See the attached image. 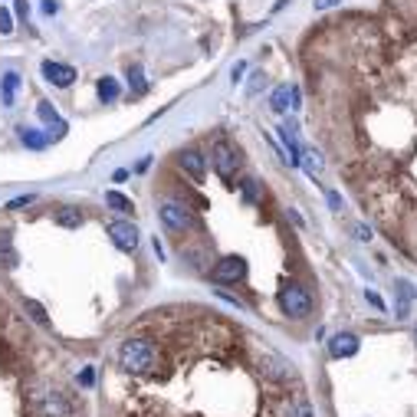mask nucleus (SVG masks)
<instances>
[{"label":"nucleus","instance_id":"c756f323","mask_svg":"<svg viewBox=\"0 0 417 417\" xmlns=\"http://www.w3.org/2000/svg\"><path fill=\"white\" fill-rule=\"evenodd\" d=\"M355 234H358V240H372V227H365V224H355Z\"/></svg>","mask_w":417,"mask_h":417},{"label":"nucleus","instance_id":"4468645a","mask_svg":"<svg viewBox=\"0 0 417 417\" xmlns=\"http://www.w3.org/2000/svg\"><path fill=\"white\" fill-rule=\"evenodd\" d=\"M53 220L59 227H66V230H79V227H83V214H79L76 207H59L53 214Z\"/></svg>","mask_w":417,"mask_h":417},{"label":"nucleus","instance_id":"423d86ee","mask_svg":"<svg viewBox=\"0 0 417 417\" xmlns=\"http://www.w3.org/2000/svg\"><path fill=\"white\" fill-rule=\"evenodd\" d=\"M211 164H214V171L224 178V181H234L236 171H240V155H236L234 145H227V141H217L214 148H211Z\"/></svg>","mask_w":417,"mask_h":417},{"label":"nucleus","instance_id":"0eeeda50","mask_svg":"<svg viewBox=\"0 0 417 417\" xmlns=\"http://www.w3.org/2000/svg\"><path fill=\"white\" fill-rule=\"evenodd\" d=\"M106 234L112 236V243L122 253H135V246H139V227L135 224H129V220H108Z\"/></svg>","mask_w":417,"mask_h":417},{"label":"nucleus","instance_id":"f03ea898","mask_svg":"<svg viewBox=\"0 0 417 417\" xmlns=\"http://www.w3.org/2000/svg\"><path fill=\"white\" fill-rule=\"evenodd\" d=\"M0 417H89L79 381H69L7 312H0Z\"/></svg>","mask_w":417,"mask_h":417},{"label":"nucleus","instance_id":"2eb2a0df","mask_svg":"<svg viewBox=\"0 0 417 417\" xmlns=\"http://www.w3.org/2000/svg\"><path fill=\"white\" fill-rule=\"evenodd\" d=\"M279 135H283V141H286V148H289V161H292V164H299V161H302V148H299V141H296V129L286 125V129H279Z\"/></svg>","mask_w":417,"mask_h":417},{"label":"nucleus","instance_id":"aec40b11","mask_svg":"<svg viewBox=\"0 0 417 417\" xmlns=\"http://www.w3.org/2000/svg\"><path fill=\"white\" fill-rule=\"evenodd\" d=\"M269 106H273V112H286V108H289V86H276V89H273Z\"/></svg>","mask_w":417,"mask_h":417},{"label":"nucleus","instance_id":"1a4fd4ad","mask_svg":"<svg viewBox=\"0 0 417 417\" xmlns=\"http://www.w3.org/2000/svg\"><path fill=\"white\" fill-rule=\"evenodd\" d=\"M358 348H362V342H358V335H352V332H339V335H332V342H329L332 358H352Z\"/></svg>","mask_w":417,"mask_h":417},{"label":"nucleus","instance_id":"c85d7f7f","mask_svg":"<svg viewBox=\"0 0 417 417\" xmlns=\"http://www.w3.org/2000/svg\"><path fill=\"white\" fill-rule=\"evenodd\" d=\"M335 3H339V0H312V7H316V10H332Z\"/></svg>","mask_w":417,"mask_h":417},{"label":"nucleus","instance_id":"f3484780","mask_svg":"<svg viewBox=\"0 0 417 417\" xmlns=\"http://www.w3.org/2000/svg\"><path fill=\"white\" fill-rule=\"evenodd\" d=\"M129 86H132V96H145L148 92V83H145V73H141V66H129Z\"/></svg>","mask_w":417,"mask_h":417},{"label":"nucleus","instance_id":"b1692460","mask_svg":"<svg viewBox=\"0 0 417 417\" xmlns=\"http://www.w3.org/2000/svg\"><path fill=\"white\" fill-rule=\"evenodd\" d=\"M33 201H36L33 194H23V197H13V201L7 204V211H20V207H30Z\"/></svg>","mask_w":417,"mask_h":417},{"label":"nucleus","instance_id":"dca6fc26","mask_svg":"<svg viewBox=\"0 0 417 417\" xmlns=\"http://www.w3.org/2000/svg\"><path fill=\"white\" fill-rule=\"evenodd\" d=\"M106 207H112L115 214H132V211H135V204H132L125 194H118V191H108L106 194Z\"/></svg>","mask_w":417,"mask_h":417},{"label":"nucleus","instance_id":"7ed1b4c3","mask_svg":"<svg viewBox=\"0 0 417 417\" xmlns=\"http://www.w3.org/2000/svg\"><path fill=\"white\" fill-rule=\"evenodd\" d=\"M158 217H161V224H164V230L178 236L191 234L194 227H197V217H194V211L184 201H161Z\"/></svg>","mask_w":417,"mask_h":417},{"label":"nucleus","instance_id":"39448f33","mask_svg":"<svg viewBox=\"0 0 417 417\" xmlns=\"http://www.w3.org/2000/svg\"><path fill=\"white\" fill-rule=\"evenodd\" d=\"M211 279H214L217 286H236L240 279L246 276V260L243 257H220L214 260V267L207 269Z\"/></svg>","mask_w":417,"mask_h":417},{"label":"nucleus","instance_id":"f8f14e48","mask_svg":"<svg viewBox=\"0 0 417 417\" xmlns=\"http://www.w3.org/2000/svg\"><path fill=\"white\" fill-rule=\"evenodd\" d=\"M240 201L246 204V207H257V204H263V184L257 181V178H240Z\"/></svg>","mask_w":417,"mask_h":417},{"label":"nucleus","instance_id":"2f4dec72","mask_svg":"<svg viewBox=\"0 0 417 417\" xmlns=\"http://www.w3.org/2000/svg\"><path fill=\"white\" fill-rule=\"evenodd\" d=\"M243 73H246V66H243V63H236V66H234V73H230V76H234V83H240V76H243Z\"/></svg>","mask_w":417,"mask_h":417},{"label":"nucleus","instance_id":"cd10ccee","mask_svg":"<svg viewBox=\"0 0 417 417\" xmlns=\"http://www.w3.org/2000/svg\"><path fill=\"white\" fill-rule=\"evenodd\" d=\"M365 299L372 302L374 309H385V302H381V296H378V292H372V289H368V292H365Z\"/></svg>","mask_w":417,"mask_h":417},{"label":"nucleus","instance_id":"6e6552de","mask_svg":"<svg viewBox=\"0 0 417 417\" xmlns=\"http://www.w3.org/2000/svg\"><path fill=\"white\" fill-rule=\"evenodd\" d=\"M40 69H43L46 83L56 86V89H66V86H73V83H76V69H73V66H66V63H53V59H46Z\"/></svg>","mask_w":417,"mask_h":417},{"label":"nucleus","instance_id":"412c9836","mask_svg":"<svg viewBox=\"0 0 417 417\" xmlns=\"http://www.w3.org/2000/svg\"><path fill=\"white\" fill-rule=\"evenodd\" d=\"M20 139H23V145H30V148H43L46 145V135H40L36 129H20Z\"/></svg>","mask_w":417,"mask_h":417},{"label":"nucleus","instance_id":"4be33fe9","mask_svg":"<svg viewBox=\"0 0 417 417\" xmlns=\"http://www.w3.org/2000/svg\"><path fill=\"white\" fill-rule=\"evenodd\" d=\"M7 33H13V13L0 7V36H7Z\"/></svg>","mask_w":417,"mask_h":417},{"label":"nucleus","instance_id":"a211bd4d","mask_svg":"<svg viewBox=\"0 0 417 417\" xmlns=\"http://www.w3.org/2000/svg\"><path fill=\"white\" fill-rule=\"evenodd\" d=\"M99 99H102V102H106V106H108V102H115V99H118V83H115V79H112V76H102V79H99Z\"/></svg>","mask_w":417,"mask_h":417},{"label":"nucleus","instance_id":"bb28decb","mask_svg":"<svg viewBox=\"0 0 417 417\" xmlns=\"http://www.w3.org/2000/svg\"><path fill=\"white\" fill-rule=\"evenodd\" d=\"M13 10H17L20 20H27V17H30V3H27V0H17V3H13Z\"/></svg>","mask_w":417,"mask_h":417},{"label":"nucleus","instance_id":"7c9ffc66","mask_svg":"<svg viewBox=\"0 0 417 417\" xmlns=\"http://www.w3.org/2000/svg\"><path fill=\"white\" fill-rule=\"evenodd\" d=\"M329 204H332V211H342V197H339V194L329 191Z\"/></svg>","mask_w":417,"mask_h":417},{"label":"nucleus","instance_id":"393cba45","mask_svg":"<svg viewBox=\"0 0 417 417\" xmlns=\"http://www.w3.org/2000/svg\"><path fill=\"white\" fill-rule=\"evenodd\" d=\"M306 158H309V174H312V178H316V174L322 171V158H319V155H316V151H306Z\"/></svg>","mask_w":417,"mask_h":417},{"label":"nucleus","instance_id":"20e7f679","mask_svg":"<svg viewBox=\"0 0 417 417\" xmlns=\"http://www.w3.org/2000/svg\"><path fill=\"white\" fill-rule=\"evenodd\" d=\"M279 309H283V316H289V319H306L312 312V296L309 289L302 286V283H286V286L279 289Z\"/></svg>","mask_w":417,"mask_h":417},{"label":"nucleus","instance_id":"ddd939ff","mask_svg":"<svg viewBox=\"0 0 417 417\" xmlns=\"http://www.w3.org/2000/svg\"><path fill=\"white\" fill-rule=\"evenodd\" d=\"M0 89H3V106L10 108L13 106V96H17V89H20V73L7 69V73L0 76Z\"/></svg>","mask_w":417,"mask_h":417},{"label":"nucleus","instance_id":"473e14b6","mask_svg":"<svg viewBox=\"0 0 417 417\" xmlns=\"http://www.w3.org/2000/svg\"><path fill=\"white\" fill-rule=\"evenodd\" d=\"M414 339H417V332H414Z\"/></svg>","mask_w":417,"mask_h":417},{"label":"nucleus","instance_id":"f257e3e1","mask_svg":"<svg viewBox=\"0 0 417 417\" xmlns=\"http://www.w3.org/2000/svg\"><path fill=\"white\" fill-rule=\"evenodd\" d=\"M148 372L102 378V417H316L296 365L220 312L161 309Z\"/></svg>","mask_w":417,"mask_h":417},{"label":"nucleus","instance_id":"9b49d317","mask_svg":"<svg viewBox=\"0 0 417 417\" xmlns=\"http://www.w3.org/2000/svg\"><path fill=\"white\" fill-rule=\"evenodd\" d=\"M395 296H397V319H407V316H411V302L417 299L414 283H407V279H395Z\"/></svg>","mask_w":417,"mask_h":417},{"label":"nucleus","instance_id":"5701e85b","mask_svg":"<svg viewBox=\"0 0 417 417\" xmlns=\"http://www.w3.org/2000/svg\"><path fill=\"white\" fill-rule=\"evenodd\" d=\"M36 112H40V118H43V122H59V115H56V108L50 106V102H40V108H36Z\"/></svg>","mask_w":417,"mask_h":417},{"label":"nucleus","instance_id":"6ab92c4d","mask_svg":"<svg viewBox=\"0 0 417 417\" xmlns=\"http://www.w3.org/2000/svg\"><path fill=\"white\" fill-rule=\"evenodd\" d=\"M23 309L30 312V319L36 322V325H46V322H50V316H46V309H43V306H40V302H36V299H23Z\"/></svg>","mask_w":417,"mask_h":417},{"label":"nucleus","instance_id":"a878e982","mask_svg":"<svg viewBox=\"0 0 417 417\" xmlns=\"http://www.w3.org/2000/svg\"><path fill=\"white\" fill-rule=\"evenodd\" d=\"M40 10H43L46 17H56V13H59V3H56V0H43V3H40Z\"/></svg>","mask_w":417,"mask_h":417},{"label":"nucleus","instance_id":"9d476101","mask_svg":"<svg viewBox=\"0 0 417 417\" xmlns=\"http://www.w3.org/2000/svg\"><path fill=\"white\" fill-rule=\"evenodd\" d=\"M178 164H181L184 174H191L194 181H204V174H207V161H204L201 151H194V148L181 151V155H178Z\"/></svg>","mask_w":417,"mask_h":417}]
</instances>
